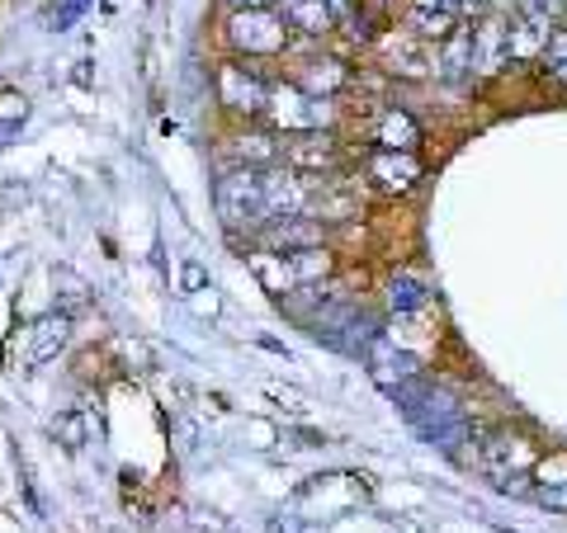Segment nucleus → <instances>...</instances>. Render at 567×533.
I'll list each match as a JSON object with an SVG mask.
<instances>
[{"instance_id": "nucleus-1", "label": "nucleus", "mask_w": 567, "mask_h": 533, "mask_svg": "<svg viewBox=\"0 0 567 533\" xmlns=\"http://www.w3.org/2000/svg\"><path fill=\"white\" fill-rule=\"evenodd\" d=\"M223 33H227V48L241 52L246 62L279 58V52H289V43H293L289 24L279 20V10H227Z\"/></svg>"}, {"instance_id": "nucleus-2", "label": "nucleus", "mask_w": 567, "mask_h": 533, "mask_svg": "<svg viewBox=\"0 0 567 533\" xmlns=\"http://www.w3.org/2000/svg\"><path fill=\"white\" fill-rule=\"evenodd\" d=\"M265 118H270V128L293 137V133H322L331 128V100H312L303 95L293 81H270V95H265Z\"/></svg>"}, {"instance_id": "nucleus-3", "label": "nucleus", "mask_w": 567, "mask_h": 533, "mask_svg": "<svg viewBox=\"0 0 567 533\" xmlns=\"http://www.w3.org/2000/svg\"><path fill=\"white\" fill-rule=\"evenodd\" d=\"M213 203H218V218L233 227V232H256V227H265V175L233 166L218 180Z\"/></svg>"}, {"instance_id": "nucleus-4", "label": "nucleus", "mask_w": 567, "mask_h": 533, "mask_svg": "<svg viewBox=\"0 0 567 533\" xmlns=\"http://www.w3.org/2000/svg\"><path fill=\"white\" fill-rule=\"evenodd\" d=\"M265 95H270V81L256 76L251 62H227L218 71V104L227 118H265Z\"/></svg>"}, {"instance_id": "nucleus-5", "label": "nucleus", "mask_w": 567, "mask_h": 533, "mask_svg": "<svg viewBox=\"0 0 567 533\" xmlns=\"http://www.w3.org/2000/svg\"><path fill=\"white\" fill-rule=\"evenodd\" d=\"M251 241L256 251H275V255L317 251V245H327V222L308 218V212H289V218H270L265 227H256Z\"/></svg>"}, {"instance_id": "nucleus-6", "label": "nucleus", "mask_w": 567, "mask_h": 533, "mask_svg": "<svg viewBox=\"0 0 567 533\" xmlns=\"http://www.w3.org/2000/svg\"><path fill=\"white\" fill-rule=\"evenodd\" d=\"M425 166L416 161V151H388V147H374L364 156V185L383 194V199H402L421 185Z\"/></svg>"}, {"instance_id": "nucleus-7", "label": "nucleus", "mask_w": 567, "mask_h": 533, "mask_svg": "<svg viewBox=\"0 0 567 533\" xmlns=\"http://www.w3.org/2000/svg\"><path fill=\"white\" fill-rule=\"evenodd\" d=\"M284 166L293 175H336L341 170V142L331 128L284 137Z\"/></svg>"}, {"instance_id": "nucleus-8", "label": "nucleus", "mask_w": 567, "mask_h": 533, "mask_svg": "<svg viewBox=\"0 0 567 533\" xmlns=\"http://www.w3.org/2000/svg\"><path fill=\"white\" fill-rule=\"evenodd\" d=\"M554 20H544V14L535 6H525V0H516V6L506 10V39H511V62H529V58H544L548 39H554Z\"/></svg>"}, {"instance_id": "nucleus-9", "label": "nucleus", "mask_w": 567, "mask_h": 533, "mask_svg": "<svg viewBox=\"0 0 567 533\" xmlns=\"http://www.w3.org/2000/svg\"><path fill=\"white\" fill-rule=\"evenodd\" d=\"M289 81H293L303 95H312V100H336V95H341L346 85H350V66L336 58V52L317 48V52H308V58L293 66Z\"/></svg>"}, {"instance_id": "nucleus-10", "label": "nucleus", "mask_w": 567, "mask_h": 533, "mask_svg": "<svg viewBox=\"0 0 567 533\" xmlns=\"http://www.w3.org/2000/svg\"><path fill=\"white\" fill-rule=\"evenodd\" d=\"M506 66H511V39H506V10H502L483 24H473V76L487 81Z\"/></svg>"}, {"instance_id": "nucleus-11", "label": "nucleus", "mask_w": 567, "mask_h": 533, "mask_svg": "<svg viewBox=\"0 0 567 533\" xmlns=\"http://www.w3.org/2000/svg\"><path fill=\"white\" fill-rule=\"evenodd\" d=\"M435 76L445 85L473 81V24H458L445 43H435Z\"/></svg>"}, {"instance_id": "nucleus-12", "label": "nucleus", "mask_w": 567, "mask_h": 533, "mask_svg": "<svg viewBox=\"0 0 567 533\" xmlns=\"http://www.w3.org/2000/svg\"><path fill=\"white\" fill-rule=\"evenodd\" d=\"M379 52H383L388 71H398V76H406V81H421V76H431V71H435L431 43H421L416 33H402V39H383Z\"/></svg>"}, {"instance_id": "nucleus-13", "label": "nucleus", "mask_w": 567, "mask_h": 533, "mask_svg": "<svg viewBox=\"0 0 567 533\" xmlns=\"http://www.w3.org/2000/svg\"><path fill=\"white\" fill-rule=\"evenodd\" d=\"M279 20L289 24L293 39H327V33L336 29V14L327 0H275Z\"/></svg>"}, {"instance_id": "nucleus-14", "label": "nucleus", "mask_w": 567, "mask_h": 533, "mask_svg": "<svg viewBox=\"0 0 567 533\" xmlns=\"http://www.w3.org/2000/svg\"><path fill=\"white\" fill-rule=\"evenodd\" d=\"M233 161L246 170H270L284 166V137L275 128H246L233 137Z\"/></svg>"}, {"instance_id": "nucleus-15", "label": "nucleus", "mask_w": 567, "mask_h": 533, "mask_svg": "<svg viewBox=\"0 0 567 533\" xmlns=\"http://www.w3.org/2000/svg\"><path fill=\"white\" fill-rule=\"evenodd\" d=\"M383 302H388V316H421L425 302H431V289L412 270H393L383 283Z\"/></svg>"}, {"instance_id": "nucleus-16", "label": "nucleus", "mask_w": 567, "mask_h": 533, "mask_svg": "<svg viewBox=\"0 0 567 533\" xmlns=\"http://www.w3.org/2000/svg\"><path fill=\"white\" fill-rule=\"evenodd\" d=\"M71 341V316L66 312H48V316H39L33 322V331H29V364H43V359H52V354H62V345Z\"/></svg>"}, {"instance_id": "nucleus-17", "label": "nucleus", "mask_w": 567, "mask_h": 533, "mask_svg": "<svg viewBox=\"0 0 567 533\" xmlns=\"http://www.w3.org/2000/svg\"><path fill=\"white\" fill-rule=\"evenodd\" d=\"M374 142H379V147H388V151H416L421 123L406 109H383L379 123H374Z\"/></svg>"}, {"instance_id": "nucleus-18", "label": "nucleus", "mask_w": 567, "mask_h": 533, "mask_svg": "<svg viewBox=\"0 0 567 533\" xmlns=\"http://www.w3.org/2000/svg\"><path fill=\"white\" fill-rule=\"evenodd\" d=\"M251 274H256V283L270 297H289L293 289H298V279H293V270H289V255H275V251H251Z\"/></svg>"}, {"instance_id": "nucleus-19", "label": "nucleus", "mask_w": 567, "mask_h": 533, "mask_svg": "<svg viewBox=\"0 0 567 533\" xmlns=\"http://www.w3.org/2000/svg\"><path fill=\"white\" fill-rule=\"evenodd\" d=\"M289 270L298 283H331V270H336V260L327 245H317V251H298L289 255Z\"/></svg>"}, {"instance_id": "nucleus-20", "label": "nucleus", "mask_w": 567, "mask_h": 533, "mask_svg": "<svg viewBox=\"0 0 567 533\" xmlns=\"http://www.w3.org/2000/svg\"><path fill=\"white\" fill-rule=\"evenodd\" d=\"M544 71L554 76L558 85H567V24H558L554 29V39H548V48H544Z\"/></svg>"}, {"instance_id": "nucleus-21", "label": "nucleus", "mask_w": 567, "mask_h": 533, "mask_svg": "<svg viewBox=\"0 0 567 533\" xmlns=\"http://www.w3.org/2000/svg\"><path fill=\"white\" fill-rule=\"evenodd\" d=\"M506 0H458V20L464 24H483L492 14H502Z\"/></svg>"}, {"instance_id": "nucleus-22", "label": "nucleus", "mask_w": 567, "mask_h": 533, "mask_svg": "<svg viewBox=\"0 0 567 533\" xmlns=\"http://www.w3.org/2000/svg\"><path fill=\"white\" fill-rule=\"evenodd\" d=\"M529 501L544 505V510H554V514H567V487H529Z\"/></svg>"}, {"instance_id": "nucleus-23", "label": "nucleus", "mask_w": 567, "mask_h": 533, "mask_svg": "<svg viewBox=\"0 0 567 533\" xmlns=\"http://www.w3.org/2000/svg\"><path fill=\"white\" fill-rule=\"evenodd\" d=\"M52 435H58L66 449H81L85 443V425H81V416H58V425H52Z\"/></svg>"}, {"instance_id": "nucleus-24", "label": "nucleus", "mask_w": 567, "mask_h": 533, "mask_svg": "<svg viewBox=\"0 0 567 533\" xmlns=\"http://www.w3.org/2000/svg\"><path fill=\"white\" fill-rule=\"evenodd\" d=\"M525 6H535L544 20H554V24H567V0H525Z\"/></svg>"}, {"instance_id": "nucleus-25", "label": "nucleus", "mask_w": 567, "mask_h": 533, "mask_svg": "<svg viewBox=\"0 0 567 533\" xmlns=\"http://www.w3.org/2000/svg\"><path fill=\"white\" fill-rule=\"evenodd\" d=\"M331 14H336V24H346L350 14H360V0H327Z\"/></svg>"}, {"instance_id": "nucleus-26", "label": "nucleus", "mask_w": 567, "mask_h": 533, "mask_svg": "<svg viewBox=\"0 0 567 533\" xmlns=\"http://www.w3.org/2000/svg\"><path fill=\"white\" fill-rule=\"evenodd\" d=\"M227 10H275V0H227Z\"/></svg>"}, {"instance_id": "nucleus-27", "label": "nucleus", "mask_w": 567, "mask_h": 533, "mask_svg": "<svg viewBox=\"0 0 567 533\" xmlns=\"http://www.w3.org/2000/svg\"><path fill=\"white\" fill-rule=\"evenodd\" d=\"M181 283L194 293V289H204V274H199V264H185V274H181Z\"/></svg>"}, {"instance_id": "nucleus-28", "label": "nucleus", "mask_w": 567, "mask_h": 533, "mask_svg": "<svg viewBox=\"0 0 567 533\" xmlns=\"http://www.w3.org/2000/svg\"><path fill=\"white\" fill-rule=\"evenodd\" d=\"M270 397H275V401H284V406H289V411H303V397L284 393V387H270Z\"/></svg>"}, {"instance_id": "nucleus-29", "label": "nucleus", "mask_w": 567, "mask_h": 533, "mask_svg": "<svg viewBox=\"0 0 567 533\" xmlns=\"http://www.w3.org/2000/svg\"><path fill=\"white\" fill-rule=\"evenodd\" d=\"M388 529L393 533H416V520H388Z\"/></svg>"}, {"instance_id": "nucleus-30", "label": "nucleus", "mask_w": 567, "mask_h": 533, "mask_svg": "<svg viewBox=\"0 0 567 533\" xmlns=\"http://www.w3.org/2000/svg\"><path fill=\"white\" fill-rule=\"evenodd\" d=\"M374 10H398V6H412V0H369Z\"/></svg>"}, {"instance_id": "nucleus-31", "label": "nucleus", "mask_w": 567, "mask_h": 533, "mask_svg": "<svg viewBox=\"0 0 567 533\" xmlns=\"http://www.w3.org/2000/svg\"><path fill=\"white\" fill-rule=\"evenodd\" d=\"M412 6H440V10H458V0H412Z\"/></svg>"}]
</instances>
